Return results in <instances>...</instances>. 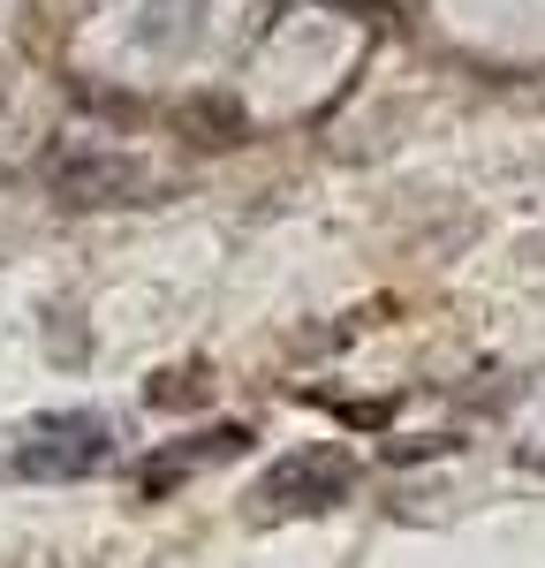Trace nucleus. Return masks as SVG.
Segmentation results:
<instances>
[{
  "instance_id": "1",
  "label": "nucleus",
  "mask_w": 545,
  "mask_h": 568,
  "mask_svg": "<svg viewBox=\"0 0 545 568\" xmlns=\"http://www.w3.org/2000/svg\"><path fill=\"white\" fill-rule=\"evenodd\" d=\"M99 463H114V433L99 409H61L39 417L31 439L16 447V478H91Z\"/></svg>"
},
{
  "instance_id": "2",
  "label": "nucleus",
  "mask_w": 545,
  "mask_h": 568,
  "mask_svg": "<svg viewBox=\"0 0 545 568\" xmlns=\"http://www.w3.org/2000/svg\"><path fill=\"white\" fill-rule=\"evenodd\" d=\"M349 485H357V463H349L341 447H304V455H288V463L266 470L258 500H266V516H304V508L349 500Z\"/></svg>"
},
{
  "instance_id": "3",
  "label": "nucleus",
  "mask_w": 545,
  "mask_h": 568,
  "mask_svg": "<svg viewBox=\"0 0 545 568\" xmlns=\"http://www.w3.org/2000/svg\"><path fill=\"white\" fill-rule=\"evenodd\" d=\"M53 182H61L69 205H122L130 190H144V168H136V160H106V152H91V160H61Z\"/></svg>"
},
{
  "instance_id": "4",
  "label": "nucleus",
  "mask_w": 545,
  "mask_h": 568,
  "mask_svg": "<svg viewBox=\"0 0 545 568\" xmlns=\"http://www.w3.org/2000/svg\"><path fill=\"white\" fill-rule=\"evenodd\" d=\"M250 447V433L243 425H220V433L189 439V447H175V455H160V463H144V493H167L175 478H189V470H205V463H227V455H243Z\"/></svg>"
}]
</instances>
